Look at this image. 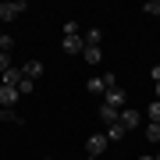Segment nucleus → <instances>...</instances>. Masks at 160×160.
I'll return each mask as SVG.
<instances>
[{
	"label": "nucleus",
	"instance_id": "obj_6",
	"mask_svg": "<svg viewBox=\"0 0 160 160\" xmlns=\"http://www.w3.org/2000/svg\"><path fill=\"white\" fill-rule=\"evenodd\" d=\"M18 103V89L14 86H0V107H14Z\"/></svg>",
	"mask_w": 160,
	"mask_h": 160
},
{
	"label": "nucleus",
	"instance_id": "obj_12",
	"mask_svg": "<svg viewBox=\"0 0 160 160\" xmlns=\"http://www.w3.org/2000/svg\"><path fill=\"white\" fill-rule=\"evenodd\" d=\"M82 57H86V64H100L103 50H100V46H86V53H82Z\"/></svg>",
	"mask_w": 160,
	"mask_h": 160
},
{
	"label": "nucleus",
	"instance_id": "obj_24",
	"mask_svg": "<svg viewBox=\"0 0 160 160\" xmlns=\"http://www.w3.org/2000/svg\"><path fill=\"white\" fill-rule=\"evenodd\" d=\"M46 160H53V157H46Z\"/></svg>",
	"mask_w": 160,
	"mask_h": 160
},
{
	"label": "nucleus",
	"instance_id": "obj_13",
	"mask_svg": "<svg viewBox=\"0 0 160 160\" xmlns=\"http://www.w3.org/2000/svg\"><path fill=\"white\" fill-rule=\"evenodd\" d=\"M86 89L92 92V96H100V92H107V86H103V78H89V82H86Z\"/></svg>",
	"mask_w": 160,
	"mask_h": 160
},
{
	"label": "nucleus",
	"instance_id": "obj_20",
	"mask_svg": "<svg viewBox=\"0 0 160 160\" xmlns=\"http://www.w3.org/2000/svg\"><path fill=\"white\" fill-rule=\"evenodd\" d=\"M11 71V53H0V75Z\"/></svg>",
	"mask_w": 160,
	"mask_h": 160
},
{
	"label": "nucleus",
	"instance_id": "obj_19",
	"mask_svg": "<svg viewBox=\"0 0 160 160\" xmlns=\"http://www.w3.org/2000/svg\"><path fill=\"white\" fill-rule=\"evenodd\" d=\"M142 11H146V14H160V0H146Z\"/></svg>",
	"mask_w": 160,
	"mask_h": 160
},
{
	"label": "nucleus",
	"instance_id": "obj_15",
	"mask_svg": "<svg viewBox=\"0 0 160 160\" xmlns=\"http://www.w3.org/2000/svg\"><path fill=\"white\" fill-rule=\"evenodd\" d=\"M146 139H149V142H160V125H157V121L146 125Z\"/></svg>",
	"mask_w": 160,
	"mask_h": 160
},
{
	"label": "nucleus",
	"instance_id": "obj_26",
	"mask_svg": "<svg viewBox=\"0 0 160 160\" xmlns=\"http://www.w3.org/2000/svg\"><path fill=\"white\" fill-rule=\"evenodd\" d=\"M0 36H4V32H0Z\"/></svg>",
	"mask_w": 160,
	"mask_h": 160
},
{
	"label": "nucleus",
	"instance_id": "obj_5",
	"mask_svg": "<svg viewBox=\"0 0 160 160\" xmlns=\"http://www.w3.org/2000/svg\"><path fill=\"white\" fill-rule=\"evenodd\" d=\"M100 121H103V125H118V121H121V110L110 107V103H103V107H100Z\"/></svg>",
	"mask_w": 160,
	"mask_h": 160
},
{
	"label": "nucleus",
	"instance_id": "obj_18",
	"mask_svg": "<svg viewBox=\"0 0 160 160\" xmlns=\"http://www.w3.org/2000/svg\"><path fill=\"white\" fill-rule=\"evenodd\" d=\"M11 46H14V39L4 32V36H0V53H11Z\"/></svg>",
	"mask_w": 160,
	"mask_h": 160
},
{
	"label": "nucleus",
	"instance_id": "obj_17",
	"mask_svg": "<svg viewBox=\"0 0 160 160\" xmlns=\"http://www.w3.org/2000/svg\"><path fill=\"white\" fill-rule=\"evenodd\" d=\"M146 114H149V121H157V125H160V100L149 103V110H146Z\"/></svg>",
	"mask_w": 160,
	"mask_h": 160
},
{
	"label": "nucleus",
	"instance_id": "obj_14",
	"mask_svg": "<svg viewBox=\"0 0 160 160\" xmlns=\"http://www.w3.org/2000/svg\"><path fill=\"white\" fill-rule=\"evenodd\" d=\"M82 39H86V46H100V43H103V36H100V29H89Z\"/></svg>",
	"mask_w": 160,
	"mask_h": 160
},
{
	"label": "nucleus",
	"instance_id": "obj_2",
	"mask_svg": "<svg viewBox=\"0 0 160 160\" xmlns=\"http://www.w3.org/2000/svg\"><path fill=\"white\" fill-rule=\"evenodd\" d=\"M61 50L71 53V57H75V53H86V39H82V36H64V39H61Z\"/></svg>",
	"mask_w": 160,
	"mask_h": 160
},
{
	"label": "nucleus",
	"instance_id": "obj_1",
	"mask_svg": "<svg viewBox=\"0 0 160 160\" xmlns=\"http://www.w3.org/2000/svg\"><path fill=\"white\" fill-rule=\"evenodd\" d=\"M22 11H29L25 0H4V4H0V22H14Z\"/></svg>",
	"mask_w": 160,
	"mask_h": 160
},
{
	"label": "nucleus",
	"instance_id": "obj_7",
	"mask_svg": "<svg viewBox=\"0 0 160 160\" xmlns=\"http://www.w3.org/2000/svg\"><path fill=\"white\" fill-rule=\"evenodd\" d=\"M139 121H142V118H139V110H128V107H125V110H121V121H118V125H125V132H128V128H135Z\"/></svg>",
	"mask_w": 160,
	"mask_h": 160
},
{
	"label": "nucleus",
	"instance_id": "obj_22",
	"mask_svg": "<svg viewBox=\"0 0 160 160\" xmlns=\"http://www.w3.org/2000/svg\"><path fill=\"white\" fill-rule=\"evenodd\" d=\"M139 160H157V157H149V153H146V157H139Z\"/></svg>",
	"mask_w": 160,
	"mask_h": 160
},
{
	"label": "nucleus",
	"instance_id": "obj_23",
	"mask_svg": "<svg viewBox=\"0 0 160 160\" xmlns=\"http://www.w3.org/2000/svg\"><path fill=\"white\" fill-rule=\"evenodd\" d=\"M157 100H160V82H157Z\"/></svg>",
	"mask_w": 160,
	"mask_h": 160
},
{
	"label": "nucleus",
	"instance_id": "obj_8",
	"mask_svg": "<svg viewBox=\"0 0 160 160\" xmlns=\"http://www.w3.org/2000/svg\"><path fill=\"white\" fill-rule=\"evenodd\" d=\"M22 78H25L22 68H11V71H4V75H0V82H4V86H14V89H18V82H22Z\"/></svg>",
	"mask_w": 160,
	"mask_h": 160
},
{
	"label": "nucleus",
	"instance_id": "obj_25",
	"mask_svg": "<svg viewBox=\"0 0 160 160\" xmlns=\"http://www.w3.org/2000/svg\"><path fill=\"white\" fill-rule=\"evenodd\" d=\"M157 160H160V153H157Z\"/></svg>",
	"mask_w": 160,
	"mask_h": 160
},
{
	"label": "nucleus",
	"instance_id": "obj_4",
	"mask_svg": "<svg viewBox=\"0 0 160 160\" xmlns=\"http://www.w3.org/2000/svg\"><path fill=\"white\" fill-rule=\"evenodd\" d=\"M107 142H110L107 135H89V142H86V157H100L103 149H107Z\"/></svg>",
	"mask_w": 160,
	"mask_h": 160
},
{
	"label": "nucleus",
	"instance_id": "obj_16",
	"mask_svg": "<svg viewBox=\"0 0 160 160\" xmlns=\"http://www.w3.org/2000/svg\"><path fill=\"white\" fill-rule=\"evenodd\" d=\"M32 89H36V82H32V78H22V82H18V92H22V96H29Z\"/></svg>",
	"mask_w": 160,
	"mask_h": 160
},
{
	"label": "nucleus",
	"instance_id": "obj_10",
	"mask_svg": "<svg viewBox=\"0 0 160 160\" xmlns=\"http://www.w3.org/2000/svg\"><path fill=\"white\" fill-rule=\"evenodd\" d=\"M0 121H7V125H22V118H18L14 107H0Z\"/></svg>",
	"mask_w": 160,
	"mask_h": 160
},
{
	"label": "nucleus",
	"instance_id": "obj_21",
	"mask_svg": "<svg viewBox=\"0 0 160 160\" xmlns=\"http://www.w3.org/2000/svg\"><path fill=\"white\" fill-rule=\"evenodd\" d=\"M149 78H153V82H160V64H157V68H149Z\"/></svg>",
	"mask_w": 160,
	"mask_h": 160
},
{
	"label": "nucleus",
	"instance_id": "obj_9",
	"mask_svg": "<svg viewBox=\"0 0 160 160\" xmlns=\"http://www.w3.org/2000/svg\"><path fill=\"white\" fill-rule=\"evenodd\" d=\"M22 75H25V78H39V75H43V61H29V64H25V68H22Z\"/></svg>",
	"mask_w": 160,
	"mask_h": 160
},
{
	"label": "nucleus",
	"instance_id": "obj_11",
	"mask_svg": "<svg viewBox=\"0 0 160 160\" xmlns=\"http://www.w3.org/2000/svg\"><path fill=\"white\" fill-rule=\"evenodd\" d=\"M125 135H128V132H125V125H110V128H107V139H110V142H121Z\"/></svg>",
	"mask_w": 160,
	"mask_h": 160
},
{
	"label": "nucleus",
	"instance_id": "obj_3",
	"mask_svg": "<svg viewBox=\"0 0 160 160\" xmlns=\"http://www.w3.org/2000/svg\"><path fill=\"white\" fill-rule=\"evenodd\" d=\"M125 100H128V92L125 89H121V86H114V89H107V92H103V103H110V107H125Z\"/></svg>",
	"mask_w": 160,
	"mask_h": 160
}]
</instances>
